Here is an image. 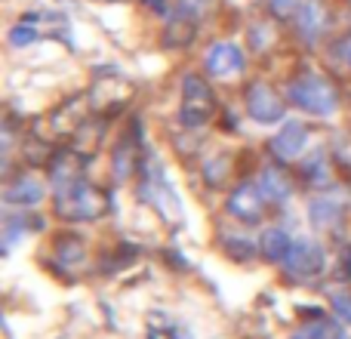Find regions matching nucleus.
I'll use <instances>...</instances> for the list:
<instances>
[{"mask_svg":"<svg viewBox=\"0 0 351 339\" xmlns=\"http://www.w3.org/2000/svg\"><path fill=\"white\" fill-rule=\"evenodd\" d=\"M287 99H290L296 108L308 111L315 117H333L339 108V96H336L333 84L327 78L315 71H302L287 84Z\"/></svg>","mask_w":351,"mask_h":339,"instance_id":"nucleus-1","label":"nucleus"},{"mask_svg":"<svg viewBox=\"0 0 351 339\" xmlns=\"http://www.w3.org/2000/svg\"><path fill=\"white\" fill-rule=\"evenodd\" d=\"M53 194H56V210H59L65 219H77V222L96 219L105 207L102 194H99L93 185H86L84 179H77V176L53 185Z\"/></svg>","mask_w":351,"mask_h":339,"instance_id":"nucleus-2","label":"nucleus"},{"mask_svg":"<svg viewBox=\"0 0 351 339\" xmlns=\"http://www.w3.org/2000/svg\"><path fill=\"white\" fill-rule=\"evenodd\" d=\"M182 111H179V121L185 127H204L206 121L213 117V93L197 74H188L182 80Z\"/></svg>","mask_w":351,"mask_h":339,"instance_id":"nucleus-3","label":"nucleus"},{"mask_svg":"<svg viewBox=\"0 0 351 339\" xmlns=\"http://www.w3.org/2000/svg\"><path fill=\"white\" fill-rule=\"evenodd\" d=\"M280 266L287 268L290 278H317L327 266V259H324V247L317 241H293L290 253Z\"/></svg>","mask_w":351,"mask_h":339,"instance_id":"nucleus-4","label":"nucleus"},{"mask_svg":"<svg viewBox=\"0 0 351 339\" xmlns=\"http://www.w3.org/2000/svg\"><path fill=\"white\" fill-rule=\"evenodd\" d=\"M204 65L216 78H234L243 68V53L231 40H216L204 56Z\"/></svg>","mask_w":351,"mask_h":339,"instance_id":"nucleus-5","label":"nucleus"},{"mask_svg":"<svg viewBox=\"0 0 351 339\" xmlns=\"http://www.w3.org/2000/svg\"><path fill=\"white\" fill-rule=\"evenodd\" d=\"M247 115L259 124H274L284 117V102L265 84H253L247 90Z\"/></svg>","mask_w":351,"mask_h":339,"instance_id":"nucleus-6","label":"nucleus"},{"mask_svg":"<svg viewBox=\"0 0 351 339\" xmlns=\"http://www.w3.org/2000/svg\"><path fill=\"white\" fill-rule=\"evenodd\" d=\"M262 191L256 182H243L241 188H234V194L228 198V213L241 222H259L262 219Z\"/></svg>","mask_w":351,"mask_h":339,"instance_id":"nucleus-7","label":"nucleus"},{"mask_svg":"<svg viewBox=\"0 0 351 339\" xmlns=\"http://www.w3.org/2000/svg\"><path fill=\"white\" fill-rule=\"evenodd\" d=\"M305 142H308V130H305V124L290 121V124H287V127L271 139V154H274L278 161H284V164H290V161H296L299 154H302Z\"/></svg>","mask_w":351,"mask_h":339,"instance_id":"nucleus-8","label":"nucleus"},{"mask_svg":"<svg viewBox=\"0 0 351 339\" xmlns=\"http://www.w3.org/2000/svg\"><path fill=\"white\" fill-rule=\"evenodd\" d=\"M346 213V200H342L339 191H321L317 198H311L308 204V216H311V225L315 229H330L336 225Z\"/></svg>","mask_w":351,"mask_h":339,"instance_id":"nucleus-9","label":"nucleus"},{"mask_svg":"<svg viewBox=\"0 0 351 339\" xmlns=\"http://www.w3.org/2000/svg\"><path fill=\"white\" fill-rule=\"evenodd\" d=\"M256 185H259V191H262V198L265 200H271V204H284L287 198H290V191H293V185H290V179H287V173L280 167H262V173H259V179H256Z\"/></svg>","mask_w":351,"mask_h":339,"instance_id":"nucleus-10","label":"nucleus"},{"mask_svg":"<svg viewBox=\"0 0 351 339\" xmlns=\"http://www.w3.org/2000/svg\"><path fill=\"white\" fill-rule=\"evenodd\" d=\"M296 28H299V34H302V40H308V43H315L317 37H321V31H324V10H321V3H317V0H308V3H302L296 10Z\"/></svg>","mask_w":351,"mask_h":339,"instance_id":"nucleus-11","label":"nucleus"},{"mask_svg":"<svg viewBox=\"0 0 351 339\" xmlns=\"http://www.w3.org/2000/svg\"><path fill=\"white\" fill-rule=\"evenodd\" d=\"M259 247H262V256H265L268 262H284L287 253H290V247H293V241L284 229H268L265 235H262Z\"/></svg>","mask_w":351,"mask_h":339,"instance_id":"nucleus-12","label":"nucleus"},{"mask_svg":"<svg viewBox=\"0 0 351 339\" xmlns=\"http://www.w3.org/2000/svg\"><path fill=\"white\" fill-rule=\"evenodd\" d=\"M43 198V185L37 179H31V176H25V179H19L16 185L6 188V200L10 204H37V200Z\"/></svg>","mask_w":351,"mask_h":339,"instance_id":"nucleus-13","label":"nucleus"},{"mask_svg":"<svg viewBox=\"0 0 351 339\" xmlns=\"http://www.w3.org/2000/svg\"><path fill=\"white\" fill-rule=\"evenodd\" d=\"M302 170L308 173V179L315 188H330V167H327V154L324 152L311 154V158L302 164Z\"/></svg>","mask_w":351,"mask_h":339,"instance_id":"nucleus-14","label":"nucleus"},{"mask_svg":"<svg viewBox=\"0 0 351 339\" xmlns=\"http://www.w3.org/2000/svg\"><path fill=\"white\" fill-rule=\"evenodd\" d=\"M234 231H228L225 235V241H222V247L228 250V256L231 259H237V262H243V259H250V253H253V244L247 241V237H231Z\"/></svg>","mask_w":351,"mask_h":339,"instance_id":"nucleus-15","label":"nucleus"},{"mask_svg":"<svg viewBox=\"0 0 351 339\" xmlns=\"http://www.w3.org/2000/svg\"><path fill=\"white\" fill-rule=\"evenodd\" d=\"M37 31L34 28H25V25H16V28L10 31V43L12 47H25V43H34Z\"/></svg>","mask_w":351,"mask_h":339,"instance_id":"nucleus-16","label":"nucleus"},{"mask_svg":"<svg viewBox=\"0 0 351 339\" xmlns=\"http://www.w3.org/2000/svg\"><path fill=\"white\" fill-rule=\"evenodd\" d=\"M333 305H336V315H339L346 324H351V293H336Z\"/></svg>","mask_w":351,"mask_h":339,"instance_id":"nucleus-17","label":"nucleus"},{"mask_svg":"<svg viewBox=\"0 0 351 339\" xmlns=\"http://www.w3.org/2000/svg\"><path fill=\"white\" fill-rule=\"evenodd\" d=\"M179 6H182V16L185 19H197L200 12H204V6H206V0H179Z\"/></svg>","mask_w":351,"mask_h":339,"instance_id":"nucleus-18","label":"nucleus"},{"mask_svg":"<svg viewBox=\"0 0 351 339\" xmlns=\"http://www.w3.org/2000/svg\"><path fill=\"white\" fill-rule=\"evenodd\" d=\"M271 3V12H278V16H290V12L299 10L296 0H268Z\"/></svg>","mask_w":351,"mask_h":339,"instance_id":"nucleus-19","label":"nucleus"},{"mask_svg":"<svg viewBox=\"0 0 351 339\" xmlns=\"http://www.w3.org/2000/svg\"><path fill=\"white\" fill-rule=\"evenodd\" d=\"M333 56H339V59L351 68V34H348V37H342V40L336 43V47H333Z\"/></svg>","mask_w":351,"mask_h":339,"instance_id":"nucleus-20","label":"nucleus"},{"mask_svg":"<svg viewBox=\"0 0 351 339\" xmlns=\"http://www.w3.org/2000/svg\"><path fill=\"white\" fill-rule=\"evenodd\" d=\"M339 339H342V336H339Z\"/></svg>","mask_w":351,"mask_h":339,"instance_id":"nucleus-21","label":"nucleus"}]
</instances>
